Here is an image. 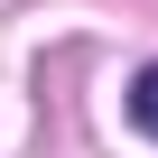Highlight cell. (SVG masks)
<instances>
[{
  "label": "cell",
  "mask_w": 158,
  "mask_h": 158,
  "mask_svg": "<svg viewBox=\"0 0 158 158\" xmlns=\"http://www.w3.org/2000/svg\"><path fill=\"white\" fill-rule=\"evenodd\" d=\"M130 121L158 139V65H139V74H130Z\"/></svg>",
  "instance_id": "1"
}]
</instances>
